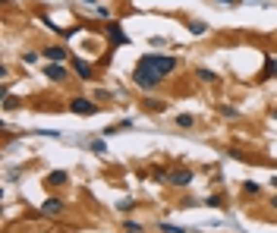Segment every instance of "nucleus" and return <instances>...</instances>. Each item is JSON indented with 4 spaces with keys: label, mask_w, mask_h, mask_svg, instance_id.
<instances>
[{
    "label": "nucleus",
    "mask_w": 277,
    "mask_h": 233,
    "mask_svg": "<svg viewBox=\"0 0 277 233\" xmlns=\"http://www.w3.org/2000/svg\"><path fill=\"white\" fill-rule=\"evenodd\" d=\"M274 117H277V110H274Z\"/></svg>",
    "instance_id": "nucleus-27"
},
{
    "label": "nucleus",
    "mask_w": 277,
    "mask_h": 233,
    "mask_svg": "<svg viewBox=\"0 0 277 233\" xmlns=\"http://www.w3.org/2000/svg\"><path fill=\"white\" fill-rule=\"evenodd\" d=\"M88 151H95V155H107V142H104V139H91Z\"/></svg>",
    "instance_id": "nucleus-12"
},
{
    "label": "nucleus",
    "mask_w": 277,
    "mask_h": 233,
    "mask_svg": "<svg viewBox=\"0 0 277 233\" xmlns=\"http://www.w3.org/2000/svg\"><path fill=\"white\" fill-rule=\"evenodd\" d=\"M192 170H186V167H180V170H170V174H167V183L170 186H176V189H186V186L189 183H192Z\"/></svg>",
    "instance_id": "nucleus-5"
},
{
    "label": "nucleus",
    "mask_w": 277,
    "mask_h": 233,
    "mask_svg": "<svg viewBox=\"0 0 277 233\" xmlns=\"http://www.w3.org/2000/svg\"><path fill=\"white\" fill-rule=\"evenodd\" d=\"M271 186H274V189H277V177H271Z\"/></svg>",
    "instance_id": "nucleus-24"
},
{
    "label": "nucleus",
    "mask_w": 277,
    "mask_h": 233,
    "mask_svg": "<svg viewBox=\"0 0 277 233\" xmlns=\"http://www.w3.org/2000/svg\"><path fill=\"white\" fill-rule=\"evenodd\" d=\"M41 57L48 60V63H67V48H63V44H51V48L41 51Z\"/></svg>",
    "instance_id": "nucleus-7"
},
{
    "label": "nucleus",
    "mask_w": 277,
    "mask_h": 233,
    "mask_svg": "<svg viewBox=\"0 0 277 233\" xmlns=\"http://www.w3.org/2000/svg\"><path fill=\"white\" fill-rule=\"evenodd\" d=\"M123 230H129V233H142V224H138V221H123Z\"/></svg>",
    "instance_id": "nucleus-21"
},
{
    "label": "nucleus",
    "mask_w": 277,
    "mask_h": 233,
    "mask_svg": "<svg viewBox=\"0 0 277 233\" xmlns=\"http://www.w3.org/2000/svg\"><path fill=\"white\" fill-rule=\"evenodd\" d=\"M217 110H221L224 117H240V110H236V108H230V104H217Z\"/></svg>",
    "instance_id": "nucleus-20"
},
{
    "label": "nucleus",
    "mask_w": 277,
    "mask_h": 233,
    "mask_svg": "<svg viewBox=\"0 0 277 233\" xmlns=\"http://www.w3.org/2000/svg\"><path fill=\"white\" fill-rule=\"evenodd\" d=\"M259 189H261V186H259V183H252V179H246V183H242V192H246V196H255Z\"/></svg>",
    "instance_id": "nucleus-19"
},
{
    "label": "nucleus",
    "mask_w": 277,
    "mask_h": 233,
    "mask_svg": "<svg viewBox=\"0 0 277 233\" xmlns=\"http://www.w3.org/2000/svg\"><path fill=\"white\" fill-rule=\"evenodd\" d=\"M189 32H192V35H208V22L205 19H192V22H189Z\"/></svg>",
    "instance_id": "nucleus-10"
},
{
    "label": "nucleus",
    "mask_w": 277,
    "mask_h": 233,
    "mask_svg": "<svg viewBox=\"0 0 277 233\" xmlns=\"http://www.w3.org/2000/svg\"><path fill=\"white\" fill-rule=\"evenodd\" d=\"M157 230H161V233H186V227H176V224H170V221H161V224H157Z\"/></svg>",
    "instance_id": "nucleus-16"
},
{
    "label": "nucleus",
    "mask_w": 277,
    "mask_h": 233,
    "mask_svg": "<svg viewBox=\"0 0 277 233\" xmlns=\"http://www.w3.org/2000/svg\"><path fill=\"white\" fill-rule=\"evenodd\" d=\"M195 76H199L202 79V82H217V72H211V70H205V66H199V70H195Z\"/></svg>",
    "instance_id": "nucleus-13"
},
{
    "label": "nucleus",
    "mask_w": 277,
    "mask_h": 233,
    "mask_svg": "<svg viewBox=\"0 0 277 233\" xmlns=\"http://www.w3.org/2000/svg\"><path fill=\"white\" fill-rule=\"evenodd\" d=\"M48 183H51V186H63V183H67V170H51V174H48Z\"/></svg>",
    "instance_id": "nucleus-11"
},
{
    "label": "nucleus",
    "mask_w": 277,
    "mask_h": 233,
    "mask_svg": "<svg viewBox=\"0 0 277 233\" xmlns=\"http://www.w3.org/2000/svg\"><path fill=\"white\" fill-rule=\"evenodd\" d=\"M133 82L138 85V89H145V91H155L157 85H161V79H157L155 72H148V70H142V66H136V70H133Z\"/></svg>",
    "instance_id": "nucleus-2"
},
{
    "label": "nucleus",
    "mask_w": 277,
    "mask_h": 233,
    "mask_svg": "<svg viewBox=\"0 0 277 233\" xmlns=\"http://www.w3.org/2000/svg\"><path fill=\"white\" fill-rule=\"evenodd\" d=\"M217 3H221V6H224V3H227V6H240L242 0H217Z\"/></svg>",
    "instance_id": "nucleus-23"
},
{
    "label": "nucleus",
    "mask_w": 277,
    "mask_h": 233,
    "mask_svg": "<svg viewBox=\"0 0 277 233\" xmlns=\"http://www.w3.org/2000/svg\"><path fill=\"white\" fill-rule=\"evenodd\" d=\"M82 3H88V6H95V0H82Z\"/></svg>",
    "instance_id": "nucleus-25"
},
{
    "label": "nucleus",
    "mask_w": 277,
    "mask_h": 233,
    "mask_svg": "<svg viewBox=\"0 0 277 233\" xmlns=\"http://www.w3.org/2000/svg\"><path fill=\"white\" fill-rule=\"evenodd\" d=\"M117 208L126 215V211H133V208H136V202H133V198H120V202H117Z\"/></svg>",
    "instance_id": "nucleus-18"
},
{
    "label": "nucleus",
    "mask_w": 277,
    "mask_h": 233,
    "mask_svg": "<svg viewBox=\"0 0 277 233\" xmlns=\"http://www.w3.org/2000/svg\"><path fill=\"white\" fill-rule=\"evenodd\" d=\"M138 66H142V70H148V72H155L157 79H164V76H170V72L176 70V57H164V54H145L142 60H138Z\"/></svg>",
    "instance_id": "nucleus-1"
},
{
    "label": "nucleus",
    "mask_w": 277,
    "mask_h": 233,
    "mask_svg": "<svg viewBox=\"0 0 277 233\" xmlns=\"http://www.w3.org/2000/svg\"><path fill=\"white\" fill-rule=\"evenodd\" d=\"M44 76H48L51 82H63V79H67V66L63 63H48V60H44Z\"/></svg>",
    "instance_id": "nucleus-8"
},
{
    "label": "nucleus",
    "mask_w": 277,
    "mask_h": 233,
    "mask_svg": "<svg viewBox=\"0 0 277 233\" xmlns=\"http://www.w3.org/2000/svg\"><path fill=\"white\" fill-rule=\"evenodd\" d=\"M277 72V60L274 57H265V72H261V79H271Z\"/></svg>",
    "instance_id": "nucleus-15"
},
{
    "label": "nucleus",
    "mask_w": 277,
    "mask_h": 233,
    "mask_svg": "<svg viewBox=\"0 0 277 233\" xmlns=\"http://www.w3.org/2000/svg\"><path fill=\"white\" fill-rule=\"evenodd\" d=\"M38 60H41V54H38V51H25V54H22V63H38Z\"/></svg>",
    "instance_id": "nucleus-17"
},
{
    "label": "nucleus",
    "mask_w": 277,
    "mask_h": 233,
    "mask_svg": "<svg viewBox=\"0 0 277 233\" xmlns=\"http://www.w3.org/2000/svg\"><path fill=\"white\" fill-rule=\"evenodd\" d=\"M72 70L79 72V79H82V82H95V70H91V63H88V60L72 57Z\"/></svg>",
    "instance_id": "nucleus-6"
},
{
    "label": "nucleus",
    "mask_w": 277,
    "mask_h": 233,
    "mask_svg": "<svg viewBox=\"0 0 277 233\" xmlns=\"http://www.w3.org/2000/svg\"><path fill=\"white\" fill-rule=\"evenodd\" d=\"M271 205H274V211H277V196H274V202H271Z\"/></svg>",
    "instance_id": "nucleus-26"
},
{
    "label": "nucleus",
    "mask_w": 277,
    "mask_h": 233,
    "mask_svg": "<svg viewBox=\"0 0 277 233\" xmlns=\"http://www.w3.org/2000/svg\"><path fill=\"white\" fill-rule=\"evenodd\" d=\"M104 35L110 38V48H120V44H129V35L123 32V25H120V22H114V19H110V22H104Z\"/></svg>",
    "instance_id": "nucleus-3"
},
{
    "label": "nucleus",
    "mask_w": 277,
    "mask_h": 233,
    "mask_svg": "<svg viewBox=\"0 0 277 233\" xmlns=\"http://www.w3.org/2000/svg\"><path fill=\"white\" fill-rule=\"evenodd\" d=\"M173 123H176V126H180V129H192V123H195V117H192V114H180V117H176V120H173Z\"/></svg>",
    "instance_id": "nucleus-14"
},
{
    "label": "nucleus",
    "mask_w": 277,
    "mask_h": 233,
    "mask_svg": "<svg viewBox=\"0 0 277 233\" xmlns=\"http://www.w3.org/2000/svg\"><path fill=\"white\" fill-rule=\"evenodd\" d=\"M60 211H63V198L51 196V198H44V202H41V215H60Z\"/></svg>",
    "instance_id": "nucleus-9"
},
{
    "label": "nucleus",
    "mask_w": 277,
    "mask_h": 233,
    "mask_svg": "<svg viewBox=\"0 0 277 233\" xmlns=\"http://www.w3.org/2000/svg\"><path fill=\"white\" fill-rule=\"evenodd\" d=\"M148 108H151V110H164V104H161V101H155V98H151V101H145V110H148Z\"/></svg>",
    "instance_id": "nucleus-22"
},
{
    "label": "nucleus",
    "mask_w": 277,
    "mask_h": 233,
    "mask_svg": "<svg viewBox=\"0 0 277 233\" xmlns=\"http://www.w3.org/2000/svg\"><path fill=\"white\" fill-rule=\"evenodd\" d=\"M123 233H129V230H123Z\"/></svg>",
    "instance_id": "nucleus-28"
},
{
    "label": "nucleus",
    "mask_w": 277,
    "mask_h": 233,
    "mask_svg": "<svg viewBox=\"0 0 277 233\" xmlns=\"http://www.w3.org/2000/svg\"><path fill=\"white\" fill-rule=\"evenodd\" d=\"M69 110H72V114H79V117H95L98 114V104L88 101V98H82V95H76V98H69Z\"/></svg>",
    "instance_id": "nucleus-4"
}]
</instances>
